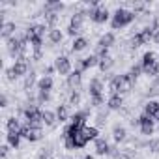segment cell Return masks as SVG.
Instances as JSON below:
<instances>
[{
  "instance_id": "cell-1",
  "label": "cell",
  "mask_w": 159,
  "mask_h": 159,
  "mask_svg": "<svg viewBox=\"0 0 159 159\" xmlns=\"http://www.w3.org/2000/svg\"><path fill=\"white\" fill-rule=\"evenodd\" d=\"M133 19H135V15H133L131 11H127V10H118V11L114 13V17H112V28H122V26L129 25Z\"/></svg>"
},
{
  "instance_id": "cell-2",
  "label": "cell",
  "mask_w": 159,
  "mask_h": 159,
  "mask_svg": "<svg viewBox=\"0 0 159 159\" xmlns=\"http://www.w3.org/2000/svg\"><path fill=\"white\" fill-rule=\"evenodd\" d=\"M25 118L28 120V125L39 127V124L43 122V111H39L38 107H30L25 111Z\"/></svg>"
},
{
  "instance_id": "cell-3",
  "label": "cell",
  "mask_w": 159,
  "mask_h": 159,
  "mask_svg": "<svg viewBox=\"0 0 159 159\" xmlns=\"http://www.w3.org/2000/svg\"><path fill=\"white\" fill-rule=\"evenodd\" d=\"M153 28L152 26H148V28H144V30H140V32H137L135 36H133V39H131V43H133V47H140V45H144L146 41H150V38H153Z\"/></svg>"
},
{
  "instance_id": "cell-4",
  "label": "cell",
  "mask_w": 159,
  "mask_h": 159,
  "mask_svg": "<svg viewBox=\"0 0 159 159\" xmlns=\"http://www.w3.org/2000/svg\"><path fill=\"white\" fill-rule=\"evenodd\" d=\"M21 137H23V139H26V140H30V142L39 140V139H41V129L26 124V125H23V129H21Z\"/></svg>"
},
{
  "instance_id": "cell-5",
  "label": "cell",
  "mask_w": 159,
  "mask_h": 159,
  "mask_svg": "<svg viewBox=\"0 0 159 159\" xmlns=\"http://www.w3.org/2000/svg\"><path fill=\"white\" fill-rule=\"evenodd\" d=\"M54 67H56V71H58L60 75H69V71H71V62H69L67 56H58L56 62H54Z\"/></svg>"
},
{
  "instance_id": "cell-6",
  "label": "cell",
  "mask_w": 159,
  "mask_h": 159,
  "mask_svg": "<svg viewBox=\"0 0 159 159\" xmlns=\"http://www.w3.org/2000/svg\"><path fill=\"white\" fill-rule=\"evenodd\" d=\"M139 127H140V131H142L144 135H152V133H153V120H152L150 116L142 114V116L139 118Z\"/></svg>"
},
{
  "instance_id": "cell-7",
  "label": "cell",
  "mask_w": 159,
  "mask_h": 159,
  "mask_svg": "<svg viewBox=\"0 0 159 159\" xmlns=\"http://www.w3.org/2000/svg\"><path fill=\"white\" fill-rule=\"evenodd\" d=\"M109 90H111V94H124V77H122V75L111 79Z\"/></svg>"
},
{
  "instance_id": "cell-8",
  "label": "cell",
  "mask_w": 159,
  "mask_h": 159,
  "mask_svg": "<svg viewBox=\"0 0 159 159\" xmlns=\"http://www.w3.org/2000/svg\"><path fill=\"white\" fill-rule=\"evenodd\" d=\"M88 15H90V19H92L94 23H105V21L109 19V11H107V10H101V8L92 10Z\"/></svg>"
},
{
  "instance_id": "cell-9",
  "label": "cell",
  "mask_w": 159,
  "mask_h": 159,
  "mask_svg": "<svg viewBox=\"0 0 159 159\" xmlns=\"http://www.w3.org/2000/svg\"><path fill=\"white\" fill-rule=\"evenodd\" d=\"M11 71H13V75H15V77L26 75V71H28V64H26V60H25V58H21V60H15V64H13Z\"/></svg>"
},
{
  "instance_id": "cell-10",
  "label": "cell",
  "mask_w": 159,
  "mask_h": 159,
  "mask_svg": "<svg viewBox=\"0 0 159 159\" xmlns=\"http://www.w3.org/2000/svg\"><path fill=\"white\" fill-rule=\"evenodd\" d=\"M144 114L150 118H159V103L157 101H148L144 105Z\"/></svg>"
},
{
  "instance_id": "cell-11",
  "label": "cell",
  "mask_w": 159,
  "mask_h": 159,
  "mask_svg": "<svg viewBox=\"0 0 159 159\" xmlns=\"http://www.w3.org/2000/svg\"><path fill=\"white\" fill-rule=\"evenodd\" d=\"M96 64H99V58L96 56V54H92V56H86V58H83V62L79 64V71H84V69H88V67H92V66H96Z\"/></svg>"
},
{
  "instance_id": "cell-12",
  "label": "cell",
  "mask_w": 159,
  "mask_h": 159,
  "mask_svg": "<svg viewBox=\"0 0 159 159\" xmlns=\"http://www.w3.org/2000/svg\"><path fill=\"white\" fill-rule=\"evenodd\" d=\"M101 90H103V83L99 81V79H92L90 81V96L92 98H99Z\"/></svg>"
},
{
  "instance_id": "cell-13",
  "label": "cell",
  "mask_w": 159,
  "mask_h": 159,
  "mask_svg": "<svg viewBox=\"0 0 159 159\" xmlns=\"http://www.w3.org/2000/svg\"><path fill=\"white\" fill-rule=\"evenodd\" d=\"M153 64H157V56H155V52H146L144 56H142V69H146V67H150V66H153Z\"/></svg>"
},
{
  "instance_id": "cell-14",
  "label": "cell",
  "mask_w": 159,
  "mask_h": 159,
  "mask_svg": "<svg viewBox=\"0 0 159 159\" xmlns=\"http://www.w3.org/2000/svg\"><path fill=\"white\" fill-rule=\"evenodd\" d=\"M13 32H15V23H11V21H6L4 25H2V38H11L13 36Z\"/></svg>"
},
{
  "instance_id": "cell-15",
  "label": "cell",
  "mask_w": 159,
  "mask_h": 159,
  "mask_svg": "<svg viewBox=\"0 0 159 159\" xmlns=\"http://www.w3.org/2000/svg\"><path fill=\"white\" fill-rule=\"evenodd\" d=\"M38 88H39V92H49L51 88H52V79L47 75V77H43L41 81L38 83Z\"/></svg>"
},
{
  "instance_id": "cell-16",
  "label": "cell",
  "mask_w": 159,
  "mask_h": 159,
  "mask_svg": "<svg viewBox=\"0 0 159 159\" xmlns=\"http://www.w3.org/2000/svg\"><path fill=\"white\" fill-rule=\"evenodd\" d=\"M122 103H124V99H122L120 94H112V96L109 98V109H120Z\"/></svg>"
},
{
  "instance_id": "cell-17",
  "label": "cell",
  "mask_w": 159,
  "mask_h": 159,
  "mask_svg": "<svg viewBox=\"0 0 159 159\" xmlns=\"http://www.w3.org/2000/svg\"><path fill=\"white\" fill-rule=\"evenodd\" d=\"M6 125H8V133H21V129H23L17 118H10Z\"/></svg>"
},
{
  "instance_id": "cell-18",
  "label": "cell",
  "mask_w": 159,
  "mask_h": 159,
  "mask_svg": "<svg viewBox=\"0 0 159 159\" xmlns=\"http://www.w3.org/2000/svg\"><path fill=\"white\" fill-rule=\"evenodd\" d=\"M86 45H88V39L86 38H75V41H73V51L75 52H79V51H83V49H86Z\"/></svg>"
},
{
  "instance_id": "cell-19",
  "label": "cell",
  "mask_w": 159,
  "mask_h": 159,
  "mask_svg": "<svg viewBox=\"0 0 159 159\" xmlns=\"http://www.w3.org/2000/svg\"><path fill=\"white\" fill-rule=\"evenodd\" d=\"M96 152H98L99 155L109 153V144H107L103 139H96Z\"/></svg>"
},
{
  "instance_id": "cell-20",
  "label": "cell",
  "mask_w": 159,
  "mask_h": 159,
  "mask_svg": "<svg viewBox=\"0 0 159 159\" xmlns=\"http://www.w3.org/2000/svg\"><path fill=\"white\" fill-rule=\"evenodd\" d=\"M114 43V34L112 32H109V34H105L101 39H99V47H105V49H109L111 45Z\"/></svg>"
},
{
  "instance_id": "cell-21",
  "label": "cell",
  "mask_w": 159,
  "mask_h": 159,
  "mask_svg": "<svg viewBox=\"0 0 159 159\" xmlns=\"http://www.w3.org/2000/svg\"><path fill=\"white\" fill-rule=\"evenodd\" d=\"M79 83H81V71H73V73L67 75V84L69 86H75Z\"/></svg>"
},
{
  "instance_id": "cell-22",
  "label": "cell",
  "mask_w": 159,
  "mask_h": 159,
  "mask_svg": "<svg viewBox=\"0 0 159 159\" xmlns=\"http://www.w3.org/2000/svg\"><path fill=\"white\" fill-rule=\"evenodd\" d=\"M21 142V133H8V144L11 148H17Z\"/></svg>"
},
{
  "instance_id": "cell-23",
  "label": "cell",
  "mask_w": 159,
  "mask_h": 159,
  "mask_svg": "<svg viewBox=\"0 0 159 159\" xmlns=\"http://www.w3.org/2000/svg\"><path fill=\"white\" fill-rule=\"evenodd\" d=\"M62 38H64V34H62L60 30H56V28L49 32V41H51V43H60Z\"/></svg>"
},
{
  "instance_id": "cell-24",
  "label": "cell",
  "mask_w": 159,
  "mask_h": 159,
  "mask_svg": "<svg viewBox=\"0 0 159 159\" xmlns=\"http://www.w3.org/2000/svg\"><path fill=\"white\" fill-rule=\"evenodd\" d=\"M54 120H56V114H54V112H51V111H45V112H43V124L52 125Z\"/></svg>"
},
{
  "instance_id": "cell-25",
  "label": "cell",
  "mask_w": 159,
  "mask_h": 159,
  "mask_svg": "<svg viewBox=\"0 0 159 159\" xmlns=\"http://www.w3.org/2000/svg\"><path fill=\"white\" fill-rule=\"evenodd\" d=\"M83 133H84V137H86L88 140L98 139V129H96V127H84V129H83Z\"/></svg>"
},
{
  "instance_id": "cell-26",
  "label": "cell",
  "mask_w": 159,
  "mask_h": 159,
  "mask_svg": "<svg viewBox=\"0 0 159 159\" xmlns=\"http://www.w3.org/2000/svg\"><path fill=\"white\" fill-rule=\"evenodd\" d=\"M83 19H84V13H75V15L71 17V25L81 28V25H83Z\"/></svg>"
},
{
  "instance_id": "cell-27",
  "label": "cell",
  "mask_w": 159,
  "mask_h": 159,
  "mask_svg": "<svg viewBox=\"0 0 159 159\" xmlns=\"http://www.w3.org/2000/svg\"><path fill=\"white\" fill-rule=\"evenodd\" d=\"M146 75H152V77H155V75H159V62L157 64H153V66H150V67H146V69H142Z\"/></svg>"
},
{
  "instance_id": "cell-28",
  "label": "cell",
  "mask_w": 159,
  "mask_h": 159,
  "mask_svg": "<svg viewBox=\"0 0 159 159\" xmlns=\"http://www.w3.org/2000/svg\"><path fill=\"white\" fill-rule=\"evenodd\" d=\"M112 133H114V139H116V140H124V139H125V129H124V127H118V125H116Z\"/></svg>"
},
{
  "instance_id": "cell-29",
  "label": "cell",
  "mask_w": 159,
  "mask_h": 159,
  "mask_svg": "<svg viewBox=\"0 0 159 159\" xmlns=\"http://www.w3.org/2000/svg\"><path fill=\"white\" fill-rule=\"evenodd\" d=\"M111 66H112V58H111V56H107V58L99 60V67H101L103 71H105V69H109Z\"/></svg>"
},
{
  "instance_id": "cell-30",
  "label": "cell",
  "mask_w": 159,
  "mask_h": 159,
  "mask_svg": "<svg viewBox=\"0 0 159 159\" xmlns=\"http://www.w3.org/2000/svg\"><path fill=\"white\" fill-rule=\"evenodd\" d=\"M56 116H58V120L62 122V120H66L67 118V109L62 105V107H58V111H56Z\"/></svg>"
},
{
  "instance_id": "cell-31",
  "label": "cell",
  "mask_w": 159,
  "mask_h": 159,
  "mask_svg": "<svg viewBox=\"0 0 159 159\" xmlns=\"http://www.w3.org/2000/svg\"><path fill=\"white\" fill-rule=\"evenodd\" d=\"M45 21H47L49 25H54V23H56V13H54V11H45Z\"/></svg>"
},
{
  "instance_id": "cell-32",
  "label": "cell",
  "mask_w": 159,
  "mask_h": 159,
  "mask_svg": "<svg viewBox=\"0 0 159 159\" xmlns=\"http://www.w3.org/2000/svg\"><path fill=\"white\" fill-rule=\"evenodd\" d=\"M140 71H142V66H135V67H133V69H131V71H129V75H131V77H133V79H137V77H139V73H140Z\"/></svg>"
},
{
  "instance_id": "cell-33",
  "label": "cell",
  "mask_w": 159,
  "mask_h": 159,
  "mask_svg": "<svg viewBox=\"0 0 159 159\" xmlns=\"http://www.w3.org/2000/svg\"><path fill=\"white\" fill-rule=\"evenodd\" d=\"M79 99H81V98H79V94H75V92L69 96V103H71V105H77V103H79Z\"/></svg>"
},
{
  "instance_id": "cell-34",
  "label": "cell",
  "mask_w": 159,
  "mask_h": 159,
  "mask_svg": "<svg viewBox=\"0 0 159 159\" xmlns=\"http://www.w3.org/2000/svg\"><path fill=\"white\" fill-rule=\"evenodd\" d=\"M150 150L152 152H159V140H152L150 142Z\"/></svg>"
},
{
  "instance_id": "cell-35",
  "label": "cell",
  "mask_w": 159,
  "mask_h": 159,
  "mask_svg": "<svg viewBox=\"0 0 159 159\" xmlns=\"http://www.w3.org/2000/svg\"><path fill=\"white\" fill-rule=\"evenodd\" d=\"M67 32H69L71 36H77V34H79V26H73V25H69V28H67Z\"/></svg>"
},
{
  "instance_id": "cell-36",
  "label": "cell",
  "mask_w": 159,
  "mask_h": 159,
  "mask_svg": "<svg viewBox=\"0 0 159 159\" xmlns=\"http://www.w3.org/2000/svg\"><path fill=\"white\" fill-rule=\"evenodd\" d=\"M8 150H10L8 146H2V157H6V155H8Z\"/></svg>"
},
{
  "instance_id": "cell-37",
  "label": "cell",
  "mask_w": 159,
  "mask_h": 159,
  "mask_svg": "<svg viewBox=\"0 0 159 159\" xmlns=\"http://www.w3.org/2000/svg\"><path fill=\"white\" fill-rule=\"evenodd\" d=\"M118 159H131V157H129L127 153H120V155H118Z\"/></svg>"
},
{
  "instance_id": "cell-38",
  "label": "cell",
  "mask_w": 159,
  "mask_h": 159,
  "mask_svg": "<svg viewBox=\"0 0 159 159\" xmlns=\"http://www.w3.org/2000/svg\"><path fill=\"white\" fill-rule=\"evenodd\" d=\"M8 105V99H6V96H2V107H6Z\"/></svg>"
},
{
  "instance_id": "cell-39",
  "label": "cell",
  "mask_w": 159,
  "mask_h": 159,
  "mask_svg": "<svg viewBox=\"0 0 159 159\" xmlns=\"http://www.w3.org/2000/svg\"><path fill=\"white\" fill-rule=\"evenodd\" d=\"M153 39H155V41H157V43H159V30H157V32H155V34H153Z\"/></svg>"
},
{
  "instance_id": "cell-40",
  "label": "cell",
  "mask_w": 159,
  "mask_h": 159,
  "mask_svg": "<svg viewBox=\"0 0 159 159\" xmlns=\"http://www.w3.org/2000/svg\"><path fill=\"white\" fill-rule=\"evenodd\" d=\"M84 159H94V157H92V155H86V157H84Z\"/></svg>"
}]
</instances>
